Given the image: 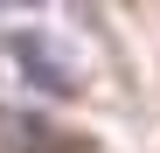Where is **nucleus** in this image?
Returning <instances> with one entry per match:
<instances>
[{
    "instance_id": "2",
    "label": "nucleus",
    "mask_w": 160,
    "mask_h": 153,
    "mask_svg": "<svg viewBox=\"0 0 160 153\" xmlns=\"http://www.w3.org/2000/svg\"><path fill=\"white\" fill-rule=\"evenodd\" d=\"M0 7H35V0H0Z\"/></svg>"
},
{
    "instance_id": "1",
    "label": "nucleus",
    "mask_w": 160,
    "mask_h": 153,
    "mask_svg": "<svg viewBox=\"0 0 160 153\" xmlns=\"http://www.w3.org/2000/svg\"><path fill=\"white\" fill-rule=\"evenodd\" d=\"M7 49H14V63L28 70L35 84L49 91V97H70V91H77V70H70V56H63V49L49 42L42 28H14V35H7Z\"/></svg>"
}]
</instances>
